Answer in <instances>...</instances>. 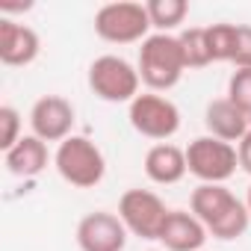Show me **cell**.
I'll use <instances>...</instances> for the list:
<instances>
[{
    "instance_id": "cell-1",
    "label": "cell",
    "mask_w": 251,
    "mask_h": 251,
    "mask_svg": "<svg viewBox=\"0 0 251 251\" xmlns=\"http://www.w3.org/2000/svg\"><path fill=\"white\" fill-rule=\"evenodd\" d=\"M189 213L207 227L210 236L225 239V242L239 239L251 225L245 201H239L225 183H201V186H195L192 195H189Z\"/></svg>"
},
{
    "instance_id": "cell-2",
    "label": "cell",
    "mask_w": 251,
    "mask_h": 251,
    "mask_svg": "<svg viewBox=\"0 0 251 251\" xmlns=\"http://www.w3.org/2000/svg\"><path fill=\"white\" fill-rule=\"evenodd\" d=\"M139 77L142 83L151 89V92H169L180 83L183 71L186 68V59H183V48H180V39L172 36V33H154L142 42L139 48Z\"/></svg>"
},
{
    "instance_id": "cell-3",
    "label": "cell",
    "mask_w": 251,
    "mask_h": 251,
    "mask_svg": "<svg viewBox=\"0 0 251 251\" xmlns=\"http://www.w3.org/2000/svg\"><path fill=\"white\" fill-rule=\"evenodd\" d=\"M53 166H56L59 177L77 189H92L106 175L103 151L86 136H68L65 142H59V148L53 154Z\"/></svg>"
},
{
    "instance_id": "cell-4",
    "label": "cell",
    "mask_w": 251,
    "mask_h": 251,
    "mask_svg": "<svg viewBox=\"0 0 251 251\" xmlns=\"http://www.w3.org/2000/svg\"><path fill=\"white\" fill-rule=\"evenodd\" d=\"M139 68L124 56L103 53L89 65V89L106 103H133L139 98Z\"/></svg>"
},
{
    "instance_id": "cell-5",
    "label": "cell",
    "mask_w": 251,
    "mask_h": 251,
    "mask_svg": "<svg viewBox=\"0 0 251 251\" xmlns=\"http://www.w3.org/2000/svg\"><path fill=\"white\" fill-rule=\"evenodd\" d=\"M95 33L98 39L109 45H136L145 42L151 33V18L145 3H133V0H118V3H106L95 12Z\"/></svg>"
},
{
    "instance_id": "cell-6",
    "label": "cell",
    "mask_w": 251,
    "mask_h": 251,
    "mask_svg": "<svg viewBox=\"0 0 251 251\" xmlns=\"http://www.w3.org/2000/svg\"><path fill=\"white\" fill-rule=\"evenodd\" d=\"M133 130L145 139H154L157 145L160 142H169L177 130H180V109L175 100H169L166 95H157V92H145L139 95L133 103H130V112H127Z\"/></svg>"
},
{
    "instance_id": "cell-7",
    "label": "cell",
    "mask_w": 251,
    "mask_h": 251,
    "mask_svg": "<svg viewBox=\"0 0 251 251\" xmlns=\"http://www.w3.org/2000/svg\"><path fill=\"white\" fill-rule=\"evenodd\" d=\"M186 166L189 175H195L201 183H225L239 169V157L230 142H222L216 136H198L186 148Z\"/></svg>"
},
{
    "instance_id": "cell-8",
    "label": "cell",
    "mask_w": 251,
    "mask_h": 251,
    "mask_svg": "<svg viewBox=\"0 0 251 251\" xmlns=\"http://www.w3.org/2000/svg\"><path fill=\"white\" fill-rule=\"evenodd\" d=\"M166 204L151 189H127L118 198V219L124 222L127 233L139 239H160V230L166 225Z\"/></svg>"
},
{
    "instance_id": "cell-9",
    "label": "cell",
    "mask_w": 251,
    "mask_h": 251,
    "mask_svg": "<svg viewBox=\"0 0 251 251\" xmlns=\"http://www.w3.org/2000/svg\"><path fill=\"white\" fill-rule=\"evenodd\" d=\"M30 127L33 136L42 142H65L74 127V106L62 95H45L33 103L30 109Z\"/></svg>"
},
{
    "instance_id": "cell-10",
    "label": "cell",
    "mask_w": 251,
    "mask_h": 251,
    "mask_svg": "<svg viewBox=\"0 0 251 251\" xmlns=\"http://www.w3.org/2000/svg\"><path fill=\"white\" fill-rule=\"evenodd\" d=\"M77 245L80 251H124L127 245V227L115 213L95 210L80 219L77 225Z\"/></svg>"
},
{
    "instance_id": "cell-11",
    "label": "cell",
    "mask_w": 251,
    "mask_h": 251,
    "mask_svg": "<svg viewBox=\"0 0 251 251\" xmlns=\"http://www.w3.org/2000/svg\"><path fill=\"white\" fill-rule=\"evenodd\" d=\"M42 50V39L33 27L9 21V18H0V62L21 68L39 59Z\"/></svg>"
},
{
    "instance_id": "cell-12",
    "label": "cell",
    "mask_w": 251,
    "mask_h": 251,
    "mask_svg": "<svg viewBox=\"0 0 251 251\" xmlns=\"http://www.w3.org/2000/svg\"><path fill=\"white\" fill-rule=\"evenodd\" d=\"M207 236V227L186 210H169L160 230V242L166 251H204Z\"/></svg>"
},
{
    "instance_id": "cell-13",
    "label": "cell",
    "mask_w": 251,
    "mask_h": 251,
    "mask_svg": "<svg viewBox=\"0 0 251 251\" xmlns=\"http://www.w3.org/2000/svg\"><path fill=\"white\" fill-rule=\"evenodd\" d=\"M204 124H207V133L222 139V142H242V136L251 130V121L227 100V98H216L207 103L204 109Z\"/></svg>"
},
{
    "instance_id": "cell-14",
    "label": "cell",
    "mask_w": 251,
    "mask_h": 251,
    "mask_svg": "<svg viewBox=\"0 0 251 251\" xmlns=\"http://www.w3.org/2000/svg\"><path fill=\"white\" fill-rule=\"evenodd\" d=\"M189 166H186V151L172 145V142H160L154 148H148L145 154V175L148 180L160 183V186H172L180 183L186 177Z\"/></svg>"
},
{
    "instance_id": "cell-15",
    "label": "cell",
    "mask_w": 251,
    "mask_h": 251,
    "mask_svg": "<svg viewBox=\"0 0 251 251\" xmlns=\"http://www.w3.org/2000/svg\"><path fill=\"white\" fill-rule=\"evenodd\" d=\"M48 142H42L39 136H21V142L15 148H9L3 154L6 172L15 177H36L48 169Z\"/></svg>"
},
{
    "instance_id": "cell-16",
    "label": "cell",
    "mask_w": 251,
    "mask_h": 251,
    "mask_svg": "<svg viewBox=\"0 0 251 251\" xmlns=\"http://www.w3.org/2000/svg\"><path fill=\"white\" fill-rule=\"evenodd\" d=\"M151 27L157 33H172L183 24V18L189 15V3L186 0H148L145 3Z\"/></svg>"
},
{
    "instance_id": "cell-17",
    "label": "cell",
    "mask_w": 251,
    "mask_h": 251,
    "mask_svg": "<svg viewBox=\"0 0 251 251\" xmlns=\"http://www.w3.org/2000/svg\"><path fill=\"white\" fill-rule=\"evenodd\" d=\"M180 48H183V59L186 68H204L213 62L210 53V42H207V27H186L183 33H177Z\"/></svg>"
},
{
    "instance_id": "cell-18",
    "label": "cell",
    "mask_w": 251,
    "mask_h": 251,
    "mask_svg": "<svg viewBox=\"0 0 251 251\" xmlns=\"http://www.w3.org/2000/svg\"><path fill=\"white\" fill-rule=\"evenodd\" d=\"M207 42L213 62H233V48H236V24H210L207 27Z\"/></svg>"
},
{
    "instance_id": "cell-19",
    "label": "cell",
    "mask_w": 251,
    "mask_h": 251,
    "mask_svg": "<svg viewBox=\"0 0 251 251\" xmlns=\"http://www.w3.org/2000/svg\"><path fill=\"white\" fill-rule=\"evenodd\" d=\"M227 100L251 121V68H236L227 80Z\"/></svg>"
},
{
    "instance_id": "cell-20",
    "label": "cell",
    "mask_w": 251,
    "mask_h": 251,
    "mask_svg": "<svg viewBox=\"0 0 251 251\" xmlns=\"http://www.w3.org/2000/svg\"><path fill=\"white\" fill-rule=\"evenodd\" d=\"M21 142V112L9 103L0 106V148L3 154Z\"/></svg>"
},
{
    "instance_id": "cell-21",
    "label": "cell",
    "mask_w": 251,
    "mask_h": 251,
    "mask_svg": "<svg viewBox=\"0 0 251 251\" xmlns=\"http://www.w3.org/2000/svg\"><path fill=\"white\" fill-rule=\"evenodd\" d=\"M233 65L236 68H251V24H236Z\"/></svg>"
},
{
    "instance_id": "cell-22",
    "label": "cell",
    "mask_w": 251,
    "mask_h": 251,
    "mask_svg": "<svg viewBox=\"0 0 251 251\" xmlns=\"http://www.w3.org/2000/svg\"><path fill=\"white\" fill-rule=\"evenodd\" d=\"M236 157H239V169L251 175V130L242 136V142L236 145Z\"/></svg>"
},
{
    "instance_id": "cell-23",
    "label": "cell",
    "mask_w": 251,
    "mask_h": 251,
    "mask_svg": "<svg viewBox=\"0 0 251 251\" xmlns=\"http://www.w3.org/2000/svg\"><path fill=\"white\" fill-rule=\"evenodd\" d=\"M245 207H248V216H251V186H248V198H245Z\"/></svg>"
},
{
    "instance_id": "cell-24",
    "label": "cell",
    "mask_w": 251,
    "mask_h": 251,
    "mask_svg": "<svg viewBox=\"0 0 251 251\" xmlns=\"http://www.w3.org/2000/svg\"><path fill=\"white\" fill-rule=\"evenodd\" d=\"M151 251H157V248H151Z\"/></svg>"
}]
</instances>
